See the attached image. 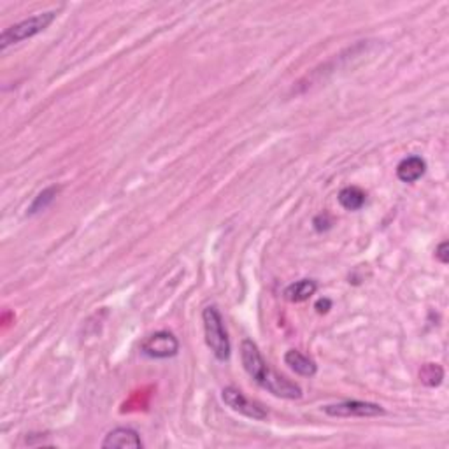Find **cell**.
<instances>
[{
    "label": "cell",
    "instance_id": "1",
    "mask_svg": "<svg viewBox=\"0 0 449 449\" xmlns=\"http://www.w3.org/2000/svg\"><path fill=\"white\" fill-rule=\"evenodd\" d=\"M241 360H243L244 370L248 372L249 378L255 379L263 390L272 393L274 397L286 398V400H298L302 398V388L295 385L293 381L286 379L285 375L278 374L267 365L263 360L258 346L251 339H244L241 344Z\"/></svg>",
    "mask_w": 449,
    "mask_h": 449
},
{
    "label": "cell",
    "instance_id": "2",
    "mask_svg": "<svg viewBox=\"0 0 449 449\" xmlns=\"http://www.w3.org/2000/svg\"><path fill=\"white\" fill-rule=\"evenodd\" d=\"M202 323H204L206 344L211 349L216 360L226 362L230 358V339L226 332L223 316L214 306H207L202 311Z\"/></svg>",
    "mask_w": 449,
    "mask_h": 449
},
{
    "label": "cell",
    "instance_id": "3",
    "mask_svg": "<svg viewBox=\"0 0 449 449\" xmlns=\"http://www.w3.org/2000/svg\"><path fill=\"white\" fill-rule=\"evenodd\" d=\"M56 13L55 11H48V13H39V14H34V16L26 18L16 25L9 26V29L4 30L0 34V49L6 51L9 46L18 44V42L26 41V39H32L34 36L37 34L44 32L53 21H55Z\"/></svg>",
    "mask_w": 449,
    "mask_h": 449
},
{
    "label": "cell",
    "instance_id": "4",
    "mask_svg": "<svg viewBox=\"0 0 449 449\" xmlns=\"http://www.w3.org/2000/svg\"><path fill=\"white\" fill-rule=\"evenodd\" d=\"M323 413L330 418H378L385 416L386 410L383 405L374 404V402L344 400L325 405Z\"/></svg>",
    "mask_w": 449,
    "mask_h": 449
},
{
    "label": "cell",
    "instance_id": "5",
    "mask_svg": "<svg viewBox=\"0 0 449 449\" xmlns=\"http://www.w3.org/2000/svg\"><path fill=\"white\" fill-rule=\"evenodd\" d=\"M141 351H143V355L155 360L172 358V356L179 353V340L174 333L167 332V330H160V332L151 333L141 344Z\"/></svg>",
    "mask_w": 449,
    "mask_h": 449
},
{
    "label": "cell",
    "instance_id": "6",
    "mask_svg": "<svg viewBox=\"0 0 449 449\" xmlns=\"http://www.w3.org/2000/svg\"><path fill=\"white\" fill-rule=\"evenodd\" d=\"M221 398H223V402L230 409L243 414L246 418H251V420L256 421H262L267 418V410L260 404H256V402L249 400L243 391L236 388V386H226V388H223V391H221Z\"/></svg>",
    "mask_w": 449,
    "mask_h": 449
},
{
    "label": "cell",
    "instance_id": "7",
    "mask_svg": "<svg viewBox=\"0 0 449 449\" xmlns=\"http://www.w3.org/2000/svg\"><path fill=\"white\" fill-rule=\"evenodd\" d=\"M144 443L141 439L139 432L128 427H118L111 430L102 440L104 449H114V448H143Z\"/></svg>",
    "mask_w": 449,
    "mask_h": 449
},
{
    "label": "cell",
    "instance_id": "8",
    "mask_svg": "<svg viewBox=\"0 0 449 449\" xmlns=\"http://www.w3.org/2000/svg\"><path fill=\"white\" fill-rule=\"evenodd\" d=\"M427 172V162L421 156H408L397 165V178L402 183H416Z\"/></svg>",
    "mask_w": 449,
    "mask_h": 449
},
{
    "label": "cell",
    "instance_id": "9",
    "mask_svg": "<svg viewBox=\"0 0 449 449\" xmlns=\"http://www.w3.org/2000/svg\"><path fill=\"white\" fill-rule=\"evenodd\" d=\"M285 363L295 372V374L302 375V378H313L318 372L316 362H314L313 358H309V356H306L304 353L297 351V349L286 351Z\"/></svg>",
    "mask_w": 449,
    "mask_h": 449
},
{
    "label": "cell",
    "instance_id": "10",
    "mask_svg": "<svg viewBox=\"0 0 449 449\" xmlns=\"http://www.w3.org/2000/svg\"><path fill=\"white\" fill-rule=\"evenodd\" d=\"M318 290V283L314 279H301V281L291 283L285 288V298L291 304H301V302L309 301Z\"/></svg>",
    "mask_w": 449,
    "mask_h": 449
},
{
    "label": "cell",
    "instance_id": "11",
    "mask_svg": "<svg viewBox=\"0 0 449 449\" xmlns=\"http://www.w3.org/2000/svg\"><path fill=\"white\" fill-rule=\"evenodd\" d=\"M337 201L346 211H360L365 206L367 193L358 186H346L339 191Z\"/></svg>",
    "mask_w": 449,
    "mask_h": 449
},
{
    "label": "cell",
    "instance_id": "12",
    "mask_svg": "<svg viewBox=\"0 0 449 449\" xmlns=\"http://www.w3.org/2000/svg\"><path fill=\"white\" fill-rule=\"evenodd\" d=\"M60 190H61L60 186L44 188V190H42L41 193L34 198L32 206L29 207V216H36V214H39L42 213V211L48 209V207L53 204V201L56 198V195L60 193Z\"/></svg>",
    "mask_w": 449,
    "mask_h": 449
},
{
    "label": "cell",
    "instance_id": "13",
    "mask_svg": "<svg viewBox=\"0 0 449 449\" xmlns=\"http://www.w3.org/2000/svg\"><path fill=\"white\" fill-rule=\"evenodd\" d=\"M444 379V370L443 367L437 365V363H425L420 370V381L423 383L425 386H430V388H435L443 383Z\"/></svg>",
    "mask_w": 449,
    "mask_h": 449
},
{
    "label": "cell",
    "instance_id": "14",
    "mask_svg": "<svg viewBox=\"0 0 449 449\" xmlns=\"http://www.w3.org/2000/svg\"><path fill=\"white\" fill-rule=\"evenodd\" d=\"M314 228L318 230V232H325V230H328L330 226H332V220H330L328 214H320V216L314 218Z\"/></svg>",
    "mask_w": 449,
    "mask_h": 449
},
{
    "label": "cell",
    "instance_id": "15",
    "mask_svg": "<svg viewBox=\"0 0 449 449\" xmlns=\"http://www.w3.org/2000/svg\"><path fill=\"white\" fill-rule=\"evenodd\" d=\"M435 256L440 263H444V266H446V263L449 262V244L446 243V241H444V243H440L439 248L435 249Z\"/></svg>",
    "mask_w": 449,
    "mask_h": 449
},
{
    "label": "cell",
    "instance_id": "16",
    "mask_svg": "<svg viewBox=\"0 0 449 449\" xmlns=\"http://www.w3.org/2000/svg\"><path fill=\"white\" fill-rule=\"evenodd\" d=\"M316 311L320 314H323V313H328V309H332V302L328 301V298H321V301H318L316 302Z\"/></svg>",
    "mask_w": 449,
    "mask_h": 449
}]
</instances>
